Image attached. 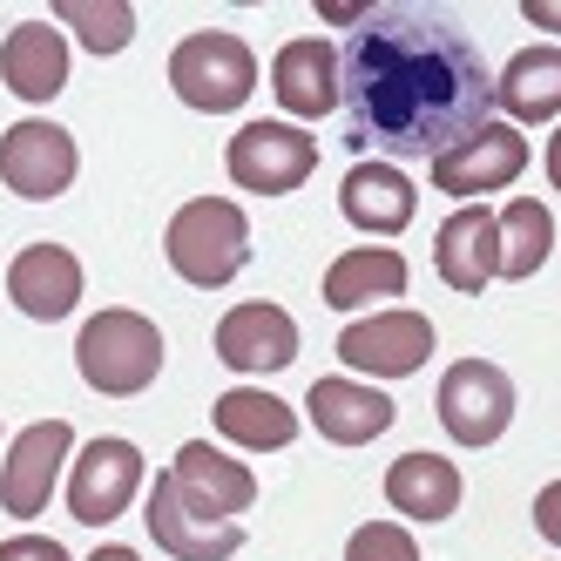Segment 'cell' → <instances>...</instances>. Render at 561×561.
<instances>
[{"label": "cell", "mask_w": 561, "mask_h": 561, "mask_svg": "<svg viewBox=\"0 0 561 561\" xmlns=\"http://www.w3.org/2000/svg\"><path fill=\"white\" fill-rule=\"evenodd\" d=\"M339 102L379 156H447L494 123V82L467 34L433 8H373L339 48Z\"/></svg>", "instance_id": "1"}, {"label": "cell", "mask_w": 561, "mask_h": 561, "mask_svg": "<svg viewBox=\"0 0 561 561\" xmlns=\"http://www.w3.org/2000/svg\"><path fill=\"white\" fill-rule=\"evenodd\" d=\"M75 366H82V379L95 392L136 399L156 373H163V332H156L142 311L108 305V311H95L89 325L75 332Z\"/></svg>", "instance_id": "2"}, {"label": "cell", "mask_w": 561, "mask_h": 561, "mask_svg": "<svg viewBox=\"0 0 561 561\" xmlns=\"http://www.w3.org/2000/svg\"><path fill=\"white\" fill-rule=\"evenodd\" d=\"M163 251H170V264L190 277V285L217 291V285H230V277L244 271L251 224H244V210H237L230 196H190V204L170 217V230H163Z\"/></svg>", "instance_id": "3"}, {"label": "cell", "mask_w": 561, "mask_h": 561, "mask_svg": "<svg viewBox=\"0 0 561 561\" xmlns=\"http://www.w3.org/2000/svg\"><path fill=\"white\" fill-rule=\"evenodd\" d=\"M170 89L196 115H230V108H244L251 89H257V55L237 42V34L196 27V34H183L176 55H170Z\"/></svg>", "instance_id": "4"}, {"label": "cell", "mask_w": 561, "mask_h": 561, "mask_svg": "<svg viewBox=\"0 0 561 561\" xmlns=\"http://www.w3.org/2000/svg\"><path fill=\"white\" fill-rule=\"evenodd\" d=\"M230 183L251 196H291L318 170V136L298 123H244L230 136Z\"/></svg>", "instance_id": "5"}, {"label": "cell", "mask_w": 561, "mask_h": 561, "mask_svg": "<svg viewBox=\"0 0 561 561\" xmlns=\"http://www.w3.org/2000/svg\"><path fill=\"white\" fill-rule=\"evenodd\" d=\"M439 426L460 447H494L514 426V379L494 358H454L447 379H439Z\"/></svg>", "instance_id": "6"}, {"label": "cell", "mask_w": 561, "mask_h": 561, "mask_svg": "<svg viewBox=\"0 0 561 561\" xmlns=\"http://www.w3.org/2000/svg\"><path fill=\"white\" fill-rule=\"evenodd\" d=\"M339 358L358 379H413L433 358V325L420 311H366L339 332Z\"/></svg>", "instance_id": "7"}, {"label": "cell", "mask_w": 561, "mask_h": 561, "mask_svg": "<svg viewBox=\"0 0 561 561\" xmlns=\"http://www.w3.org/2000/svg\"><path fill=\"white\" fill-rule=\"evenodd\" d=\"M75 170H82V149H75V136L61 123L27 115V123H14L8 136H0V183H8L14 196H27V204L61 196L75 183Z\"/></svg>", "instance_id": "8"}, {"label": "cell", "mask_w": 561, "mask_h": 561, "mask_svg": "<svg viewBox=\"0 0 561 561\" xmlns=\"http://www.w3.org/2000/svg\"><path fill=\"white\" fill-rule=\"evenodd\" d=\"M142 494V454L129 439H89L68 467V514L82 528H102V520H123L129 501Z\"/></svg>", "instance_id": "9"}, {"label": "cell", "mask_w": 561, "mask_h": 561, "mask_svg": "<svg viewBox=\"0 0 561 561\" xmlns=\"http://www.w3.org/2000/svg\"><path fill=\"white\" fill-rule=\"evenodd\" d=\"M75 454V426L68 420H34L27 433H14L8 460H0V507L14 520H34L55 501V480Z\"/></svg>", "instance_id": "10"}, {"label": "cell", "mask_w": 561, "mask_h": 561, "mask_svg": "<svg viewBox=\"0 0 561 561\" xmlns=\"http://www.w3.org/2000/svg\"><path fill=\"white\" fill-rule=\"evenodd\" d=\"M520 170H528V136H520L514 123H488V129H473L460 149L433 156V190L473 204V196H488V190H507Z\"/></svg>", "instance_id": "11"}, {"label": "cell", "mask_w": 561, "mask_h": 561, "mask_svg": "<svg viewBox=\"0 0 561 561\" xmlns=\"http://www.w3.org/2000/svg\"><path fill=\"white\" fill-rule=\"evenodd\" d=\"M217 358L230 373H285L291 358H298V325H291V311L285 305H271V298H244V305H230L224 311V325H217Z\"/></svg>", "instance_id": "12"}, {"label": "cell", "mask_w": 561, "mask_h": 561, "mask_svg": "<svg viewBox=\"0 0 561 561\" xmlns=\"http://www.w3.org/2000/svg\"><path fill=\"white\" fill-rule=\"evenodd\" d=\"M271 95L277 108H291L298 123H325L339 108V48L325 34H298V42L277 48L271 61Z\"/></svg>", "instance_id": "13"}, {"label": "cell", "mask_w": 561, "mask_h": 561, "mask_svg": "<svg viewBox=\"0 0 561 561\" xmlns=\"http://www.w3.org/2000/svg\"><path fill=\"white\" fill-rule=\"evenodd\" d=\"M170 480H176V494L204 514V520H237V514L257 501L251 467L230 460V454H217L210 439H190V447L176 454V467H170Z\"/></svg>", "instance_id": "14"}, {"label": "cell", "mask_w": 561, "mask_h": 561, "mask_svg": "<svg viewBox=\"0 0 561 561\" xmlns=\"http://www.w3.org/2000/svg\"><path fill=\"white\" fill-rule=\"evenodd\" d=\"M433 264L454 291H488V277H501V230H494V210L488 204H460L433 237Z\"/></svg>", "instance_id": "15"}, {"label": "cell", "mask_w": 561, "mask_h": 561, "mask_svg": "<svg viewBox=\"0 0 561 561\" xmlns=\"http://www.w3.org/2000/svg\"><path fill=\"white\" fill-rule=\"evenodd\" d=\"M305 413L332 447H366V439H379L392 426V392H379L366 379H311Z\"/></svg>", "instance_id": "16"}, {"label": "cell", "mask_w": 561, "mask_h": 561, "mask_svg": "<svg viewBox=\"0 0 561 561\" xmlns=\"http://www.w3.org/2000/svg\"><path fill=\"white\" fill-rule=\"evenodd\" d=\"M8 298H14L21 318L55 325V318H68L82 305V264H75V251H61V244H27L8 264Z\"/></svg>", "instance_id": "17"}, {"label": "cell", "mask_w": 561, "mask_h": 561, "mask_svg": "<svg viewBox=\"0 0 561 561\" xmlns=\"http://www.w3.org/2000/svg\"><path fill=\"white\" fill-rule=\"evenodd\" d=\"M413 204H420V190H413V176L399 170V163H352L345 170V183H339V210H345V224H358V230H373V237H399L413 224Z\"/></svg>", "instance_id": "18"}, {"label": "cell", "mask_w": 561, "mask_h": 561, "mask_svg": "<svg viewBox=\"0 0 561 561\" xmlns=\"http://www.w3.org/2000/svg\"><path fill=\"white\" fill-rule=\"evenodd\" d=\"M149 541H163V554H176V561H230L244 535H237L230 520H204L176 494V480L163 473L149 488Z\"/></svg>", "instance_id": "19"}, {"label": "cell", "mask_w": 561, "mask_h": 561, "mask_svg": "<svg viewBox=\"0 0 561 561\" xmlns=\"http://www.w3.org/2000/svg\"><path fill=\"white\" fill-rule=\"evenodd\" d=\"M0 82L21 102H55L68 89V42L55 21H21L0 42Z\"/></svg>", "instance_id": "20"}, {"label": "cell", "mask_w": 561, "mask_h": 561, "mask_svg": "<svg viewBox=\"0 0 561 561\" xmlns=\"http://www.w3.org/2000/svg\"><path fill=\"white\" fill-rule=\"evenodd\" d=\"M494 108L507 115L514 129L520 123H554V115H561V48L535 42V48L507 55L501 82H494Z\"/></svg>", "instance_id": "21"}, {"label": "cell", "mask_w": 561, "mask_h": 561, "mask_svg": "<svg viewBox=\"0 0 561 561\" xmlns=\"http://www.w3.org/2000/svg\"><path fill=\"white\" fill-rule=\"evenodd\" d=\"M210 426L224 439H237V447H251V454H277V447H291V439H298V413L277 392H264V386H230L217 399Z\"/></svg>", "instance_id": "22"}, {"label": "cell", "mask_w": 561, "mask_h": 561, "mask_svg": "<svg viewBox=\"0 0 561 561\" xmlns=\"http://www.w3.org/2000/svg\"><path fill=\"white\" fill-rule=\"evenodd\" d=\"M407 257L399 251H379V244H358V251H345V257H332V271H325V305L332 311H366V305H386V298H399L407 291Z\"/></svg>", "instance_id": "23"}, {"label": "cell", "mask_w": 561, "mask_h": 561, "mask_svg": "<svg viewBox=\"0 0 561 561\" xmlns=\"http://www.w3.org/2000/svg\"><path fill=\"white\" fill-rule=\"evenodd\" d=\"M386 501L407 520H447L460 507V467L439 454H399L386 467Z\"/></svg>", "instance_id": "24"}, {"label": "cell", "mask_w": 561, "mask_h": 561, "mask_svg": "<svg viewBox=\"0 0 561 561\" xmlns=\"http://www.w3.org/2000/svg\"><path fill=\"white\" fill-rule=\"evenodd\" d=\"M501 230V277L507 285H520V277H535L554 251V210L541 204V196H514V204L494 217Z\"/></svg>", "instance_id": "25"}, {"label": "cell", "mask_w": 561, "mask_h": 561, "mask_svg": "<svg viewBox=\"0 0 561 561\" xmlns=\"http://www.w3.org/2000/svg\"><path fill=\"white\" fill-rule=\"evenodd\" d=\"M55 27H68L82 55H123L136 42V8L129 0H55Z\"/></svg>", "instance_id": "26"}, {"label": "cell", "mask_w": 561, "mask_h": 561, "mask_svg": "<svg viewBox=\"0 0 561 561\" xmlns=\"http://www.w3.org/2000/svg\"><path fill=\"white\" fill-rule=\"evenodd\" d=\"M345 561H420V541L399 520H366V528H352Z\"/></svg>", "instance_id": "27"}, {"label": "cell", "mask_w": 561, "mask_h": 561, "mask_svg": "<svg viewBox=\"0 0 561 561\" xmlns=\"http://www.w3.org/2000/svg\"><path fill=\"white\" fill-rule=\"evenodd\" d=\"M0 561H68V548L48 535H14V541H0Z\"/></svg>", "instance_id": "28"}, {"label": "cell", "mask_w": 561, "mask_h": 561, "mask_svg": "<svg viewBox=\"0 0 561 561\" xmlns=\"http://www.w3.org/2000/svg\"><path fill=\"white\" fill-rule=\"evenodd\" d=\"M535 528H541V541H554V548H561V480L535 494Z\"/></svg>", "instance_id": "29"}, {"label": "cell", "mask_w": 561, "mask_h": 561, "mask_svg": "<svg viewBox=\"0 0 561 561\" xmlns=\"http://www.w3.org/2000/svg\"><path fill=\"white\" fill-rule=\"evenodd\" d=\"M520 21H528V27H541V34H554V42H561V0H520Z\"/></svg>", "instance_id": "30"}, {"label": "cell", "mask_w": 561, "mask_h": 561, "mask_svg": "<svg viewBox=\"0 0 561 561\" xmlns=\"http://www.w3.org/2000/svg\"><path fill=\"white\" fill-rule=\"evenodd\" d=\"M89 561H142V554H136V548H123V541H102Z\"/></svg>", "instance_id": "31"}, {"label": "cell", "mask_w": 561, "mask_h": 561, "mask_svg": "<svg viewBox=\"0 0 561 561\" xmlns=\"http://www.w3.org/2000/svg\"><path fill=\"white\" fill-rule=\"evenodd\" d=\"M548 183H554V190H561V129H554V136H548Z\"/></svg>", "instance_id": "32"}]
</instances>
